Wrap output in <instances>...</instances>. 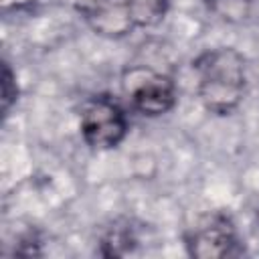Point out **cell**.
I'll return each mask as SVG.
<instances>
[{
    "instance_id": "1",
    "label": "cell",
    "mask_w": 259,
    "mask_h": 259,
    "mask_svg": "<svg viewBox=\"0 0 259 259\" xmlns=\"http://www.w3.org/2000/svg\"><path fill=\"white\" fill-rule=\"evenodd\" d=\"M196 91L202 105L219 115L231 113L243 99L247 87L245 59L231 47L202 53L194 61Z\"/></svg>"
},
{
    "instance_id": "2",
    "label": "cell",
    "mask_w": 259,
    "mask_h": 259,
    "mask_svg": "<svg viewBox=\"0 0 259 259\" xmlns=\"http://www.w3.org/2000/svg\"><path fill=\"white\" fill-rule=\"evenodd\" d=\"M166 10V0H93L87 20L105 36H123L138 26L156 24Z\"/></svg>"
},
{
    "instance_id": "3",
    "label": "cell",
    "mask_w": 259,
    "mask_h": 259,
    "mask_svg": "<svg viewBox=\"0 0 259 259\" xmlns=\"http://www.w3.org/2000/svg\"><path fill=\"white\" fill-rule=\"evenodd\" d=\"M127 132L125 113L109 97H93L81 113V136L95 150L115 148Z\"/></svg>"
},
{
    "instance_id": "4",
    "label": "cell",
    "mask_w": 259,
    "mask_h": 259,
    "mask_svg": "<svg viewBox=\"0 0 259 259\" xmlns=\"http://www.w3.org/2000/svg\"><path fill=\"white\" fill-rule=\"evenodd\" d=\"M123 85L132 107L142 115H164L176 103V85L168 75L150 69H132Z\"/></svg>"
},
{
    "instance_id": "5",
    "label": "cell",
    "mask_w": 259,
    "mask_h": 259,
    "mask_svg": "<svg viewBox=\"0 0 259 259\" xmlns=\"http://www.w3.org/2000/svg\"><path fill=\"white\" fill-rule=\"evenodd\" d=\"M186 245L192 257L219 259L233 253V249L237 247V233L229 217L210 214L190 231Z\"/></svg>"
},
{
    "instance_id": "6",
    "label": "cell",
    "mask_w": 259,
    "mask_h": 259,
    "mask_svg": "<svg viewBox=\"0 0 259 259\" xmlns=\"http://www.w3.org/2000/svg\"><path fill=\"white\" fill-rule=\"evenodd\" d=\"M0 85H2V113H6L10 109V105L14 103L16 93H18L16 81H14V75H12L10 67H8V63L2 65V81H0Z\"/></svg>"
},
{
    "instance_id": "7",
    "label": "cell",
    "mask_w": 259,
    "mask_h": 259,
    "mask_svg": "<svg viewBox=\"0 0 259 259\" xmlns=\"http://www.w3.org/2000/svg\"><path fill=\"white\" fill-rule=\"evenodd\" d=\"M257 214H259V212H257Z\"/></svg>"
}]
</instances>
